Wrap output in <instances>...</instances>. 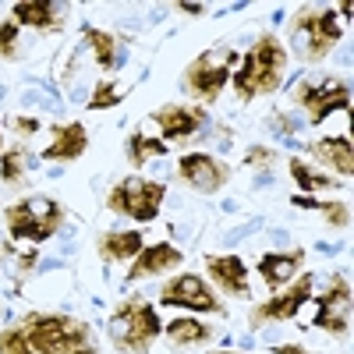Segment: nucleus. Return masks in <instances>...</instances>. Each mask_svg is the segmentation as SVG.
<instances>
[{
    "mask_svg": "<svg viewBox=\"0 0 354 354\" xmlns=\"http://www.w3.org/2000/svg\"><path fill=\"white\" fill-rule=\"evenodd\" d=\"M0 149H4V135H0Z\"/></svg>",
    "mask_w": 354,
    "mask_h": 354,
    "instance_id": "obj_37",
    "label": "nucleus"
},
{
    "mask_svg": "<svg viewBox=\"0 0 354 354\" xmlns=\"http://www.w3.org/2000/svg\"><path fill=\"white\" fill-rule=\"evenodd\" d=\"M344 36L340 15L333 8H301L290 25V43L305 61H322Z\"/></svg>",
    "mask_w": 354,
    "mask_h": 354,
    "instance_id": "obj_5",
    "label": "nucleus"
},
{
    "mask_svg": "<svg viewBox=\"0 0 354 354\" xmlns=\"http://www.w3.org/2000/svg\"><path fill=\"white\" fill-rule=\"evenodd\" d=\"M216 354H241V351H216Z\"/></svg>",
    "mask_w": 354,
    "mask_h": 354,
    "instance_id": "obj_36",
    "label": "nucleus"
},
{
    "mask_svg": "<svg viewBox=\"0 0 354 354\" xmlns=\"http://www.w3.org/2000/svg\"><path fill=\"white\" fill-rule=\"evenodd\" d=\"M234 64H238V50H234V46L223 43V46L205 50V53H198L195 61L185 68V88L192 96L213 103V100H220V93L227 88V82L234 75Z\"/></svg>",
    "mask_w": 354,
    "mask_h": 354,
    "instance_id": "obj_6",
    "label": "nucleus"
},
{
    "mask_svg": "<svg viewBox=\"0 0 354 354\" xmlns=\"http://www.w3.org/2000/svg\"><path fill=\"white\" fill-rule=\"evenodd\" d=\"M142 248L145 245H142V234L138 230H106L103 238L96 241V252L106 262H131Z\"/></svg>",
    "mask_w": 354,
    "mask_h": 354,
    "instance_id": "obj_22",
    "label": "nucleus"
},
{
    "mask_svg": "<svg viewBox=\"0 0 354 354\" xmlns=\"http://www.w3.org/2000/svg\"><path fill=\"white\" fill-rule=\"evenodd\" d=\"M177 174L188 188H195L198 195H216L227 181H230V167L209 153H185L177 160Z\"/></svg>",
    "mask_w": 354,
    "mask_h": 354,
    "instance_id": "obj_12",
    "label": "nucleus"
},
{
    "mask_svg": "<svg viewBox=\"0 0 354 354\" xmlns=\"http://www.w3.org/2000/svg\"><path fill=\"white\" fill-rule=\"evenodd\" d=\"M298 106L308 113V121L319 128L333 110H344L351 106V85L340 82V78H322V82H305L298 88Z\"/></svg>",
    "mask_w": 354,
    "mask_h": 354,
    "instance_id": "obj_10",
    "label": "nucleus"
},
{
    "mask_svg": "<svg viewBox=\"0 0 354 354\" xmlns=\"http://www.w3.org/2000/svg\"><path fill=\"white\" fill-rule=\"evenodd\" d=\"M50 131H53V142L39 153V156L50 160V163H75V160L88 149V131H85V124H78V121L57 124V128H50Z\"/></svg>",
    "mask_w": 354,
    "mask_h": 354,
    "instance_id": "obj_17",
    "label": "nucleus"
},
{
    "mask_svg": "<svg viewBox=\"0 0 354 354\" xmlns=\"http://www.w3.org/2000/svg\"><path fill=\"white\" fill-rule=\"evenodd\" d=\"M283 71H287V46L273 32H266L241 57V68L230 75V85H234V93H238V100L270 96L283 85Z\"/></svg>",
    "mask_w": 354,
    "mask_h": 354,
    "instance_id": "obj_1",
    "label": "nucleus"
},
{
    "mask_svg": "<svg viewBox=\"0 0 354 354\" xmlns=\"http://www.w3.org/2000/svg\"><path fill=\"white\" fill-rule=\"evenodd\" d=\"M305 270V248H287V252H266L259 259V277L273 294L283 290L294 277Z\"/></svg>",
    "mask_w": 354,
    "mask_h": 354,
    "instance_id": "obj_14",
    "label": "nucleus"
},
{
    "mask_svg": "<svg viewBox=\"0 0 354 354\" xmlns=\"http://www.w3.org/2000/svg\"><path fill=\"white\" fill-rule=\"evenodd\" d=\"M0 354H36L32 344H28V337H25V330H21V322L0 333Z\"/></svg>",
    "mask_w": 354,
    "mask_h": 354,
    "instance_id": "obj_28",
    "label": "nucleus"
},
{
    "mask_svg": "<svg viewBox=\"0 0 354 354\" xmlns=\"http://www.w3.org/2000/svg\"><path fill=\"white\" fill-rule=\"evenodd\" d=\"M273 160H277V153H273V149H266V145H252L248 156H245L248 167H273Z\"/></svg>",
    "mask_w": 354,
    "mask_h": 354,
    "instance_id": "obj_30",
    "label": "nucleus"
},
{
    "mask_svg": "<svg viewBox=\"0 0 354 354\" xmlns=\"http://www.w3.org/2000/svg\"><path fill=\"white\" fill-rule=\"evenodd\" d=\"M121 100H124V88H117L113 82L103 78V82H96L93 96L85 100V106H88V110H110V106H117Z\"/></svg>",
    "mask_w": 354,
    "mask_h": 354,
    "instance_id": "obj_27",
    "label": "nucleus"
},
{
    "mask_svg": "<svg viewBox=\"0 0 354 354\" xmlns=\"http://www.w3.org/2000/svg\"><path fill=\"white\" fill-rule=\"evenodd\" d=\"M185 262V252L174 248L170 241H156V245H145L135 259H131V270L128 280H142V277H160L167 270H177Z\"/></svg>",
    "mask_w": 354,
    "mask_h": 354,
    "instance_id": "obj_16",
    "label": "nucleus"
},
{
    "mask_svg": "<svg viewBox=\"0 0 354 354\" xmlns=\"http://www.w3.org/2000/svg\"><path fill=\"white\" fill-rule=\"evenodd\" d=\"M177 8H181L185 15H205V8H202V4H177Z\"/></svg>",
    "mask_w": 354,
    "mask_h": 354,
    "instance_id": "obj_34",
    "label": "nucleus"
},
{
    "mask_svg": "<svg viewBox=\"0 0 354 354\" xmlns=\"http://www.w3.org/2000/svg\"><path fill=\"white\" fill-rule=\"evenodd\" d=\"M163 333L170 337V344L177 347H198V344H209L216 337V330L209 326V322H202L198 315H181V319H170L163 322Z\"/></svg>",
    "mask_w": 354,
    "mask_h": 354,
    "instance_id": "obj_21",
    "label": "nucleus"
},
{
    "mask_svg": "<svg viewBox=\"0 0 354 354\" xmlns=\"http://www.w3.org/2000/svg\"><path fill=\"white\" fill-rule=\"evenodd\" d=\"M167 198L163 181H149V177H124L121 185H113L106 195V205L121 216H131L138 223H153L160 216V205Z\"/></svg>",
    "mask_w": 354,
    "mask_h": 354,
    "instance_id": "obj_7",
    "label": "nucleus"
},
{
    "mask_svg": "<svg viewBox=\"0 0 354 354\" xmlns=\"http://www.w3.org/2000/svg\"><path fill=\"white\" fill-rule=\"evenodd\" d=\"M32 156H25L21 145H15V149H8L4 156H0V181L4 185H18L21 177H25V167Z\"/></svg>",
    "mask_w": 354,
    "mask_h": 354,
    "instance_id": "obj_26",
    "label": "nucleus"
},
{
    "mask_svg": "<svg viewBox=\"0 0 354 354\" xmlns=\"http://www.w3.org/2000/svg\"><path fill=\"white\" fill-rule=\"evenodd\" d=\"M11 18H15L18 25L39 28V32H53V28L64 25L61 4H50V0H21V4L11 8Z\"/></svg>",
    "mask_w": 354,
    "mask_h": 354,
    "instance_id": "obj_20",
    "label": "nucleus"
},
{
    "mask_svg": "<svg viewBox=\"0 0 354 354\" xmlns=\"http://www.w3.org/2000/svg\"><path fill=\"white\" fill-rule=\"evenodd\" d=\"M21 330L36 354H96L93 326L75 315L32 312L21 319Z\"/></svg>",
    "mask_w": 354,
    "mask_h": 354,
    "instance_id": "obj_2",
    "label": "nucleus"
},
{
    "mask_svg": "<svg viewBox=\"0 0 354 354\" xmlns=\"http://www.w3.org/2000/svg\"><path fill=\"white\" fill-rule=\"evenodd\" d=\"M18 21L15 18H8V21H0V57L4 61H15L18 57Z\"/></svg>",
    "mask_w": 354,
    "mask_h": 354,
    "instance_id": "obj_29",
    "label": "nucleus"
},
{
    "mask_svg": "<svg viewBox=\"0 0 354 354\" xmlns=\"http://www.w3.org/2000/svg\"><path fill=\"white\" fill-rule=\"evenodd\" d=\"M205 273L209 280L230 294V298H248L252 287H248V266L238 255H205Z\"/></svg>",
    "mask_w": 354,
    "mask_h": 354,
    "instance_id": "obj_15",
    "label": "nucleus"
},
{
    "mask_svg": "<svg viewBox=\"0 0 354 354\" xmlns=\"http://www.w3.org/2000/svg\"><path fill=\"white\" fill-rule=\"evenodd\" d=\"M290 181L298 185L305 195H319V192H330V188H340L330 174H322V170H315V167H308L301 156H290Z\"/></svg>",
    "mask_w": 354,
    "mask_h": 354,
    "instance_id": "obj_23",
    "label": "nucleus"
},
{
    "mask_svg": "<svg viewBox=\"0 0 354 354\" xmlns=\"http://www.w3.org/2000/svg\"><path fill=\"white\" fill-rule=\"evenodd\" d=\"M312 290H315V273H298L283 290H277L273 298H266L262 305L252 308L248 322L252 326H266V322H283V319H294L308 301H312Z\"/></svg>",
    "mask_w": 354,
    "mask_h": 354,
    "instance_id": "obj_8",
    "label": "nucleus"
},
{
    "mask_svg": "<svg viewBox=\"0 0 354 354\" xmlns=\"http://www.w3.org/2000/svg\"><path fill=\"white\" fill-rule=\"evenodd\" d=\"M270 124H273V131H277V135H294V131H298V128H301V124H298V121H294V117H290V113H277V117H273V121H270Z\"/></svg>",
    "mask_w": 354,
    "mask_h": 354,
    "instance_id": "obj_31",
    "label": "nucleus"
},
{
    "mask_svg": "<svg viewBox=\"0 0 354 354\" xmlns=\"http://www.w3.org/2000/svg\"><path fill=\"white\" fill-rule=\"evenodd\" d=\"M8 255H11V245H8V241H0V266L8 262Z\"/></svg>",
    "mask_w": 354,
    "mask_h": 354,
    "instance_id": "obj_35",
    "label": "nucleus"
},
{
    "mask_svg": "<svg viewBox=\"0 0 354 354\" xmlns=\"http://www.w3.org/2000/svg\"><path fill=\"white\" fill-rule=\"evenodd\" d=\"M167 153H170V145L163 138L142 135V131L128 135V160H131V167H142V163H149L156 156H167Z\"/></svg>",
    "mask_w": 354,
    "mask_h": 354,
    "instance_id": "obj_24",
    "label": "nucleus"
},
{
    "mask_svg": "<svg viewBox=\"0 0 354 354\" xmlns=\"http://www.w3.org/2000/svg\"><path fill=\"white\" fill-rule=\"evenodd\" d=\"M11 128H15L18 135H36V131H39V121H36V117H15Z\"/></svg>",
    "mask_w": 354,
    "mask_h": 354,
    "instance_id": "obj_32",
    "label": "nucleus"
},
{
    "mask_svg": "<svg viewBox=\"0 0 354 354\" xmlns=\"http://www.w3.org/2000/svg\"><path fill=\"white\" fill-rule=\"evenodd\" d=\"M298 209H315V213H322L326 216V223H333V227H347L351 223V209L344 202H322V198H315V195H294L290 198Z\"/></svg>",
    "mask_w": 354,
    "mask_h": 354,
    "instance_id": "obj_25",
    "label": "nucleus"
},
{
    "mask_svg": "<svg viewBox=\"0 0 354 354\" xmlns=\"http://www.w3.org/2000/svg\"><path fill=\"white\" fill-rule=\"evenodd\" d=\"M110 344L117 351H124V354H145L156 337L163 333V322L156 315V308L149 301H142V298H128L113 308L110 315Z\"/></svg>",
    "mask_w": 354,
    "mask_h": 354,
    "instance_id": "obj_3",
    "label": "nucleus"
},
{
    "mask_svg": "<svg viewBox=\"0 0 354 354\" xmlns=\"http://www.w3.org/2000/svg\"><path fill=\"white\" fill-rule=\"evenodd\" d=\"M82 43L93 50V57H96V64L103 68V71H117L124 64V43L117 39L113 32H106V28H96V25H85L82 28Z\"/></svg>",
    "mask_w": 354,
    "mask_h": 354,
    "instance_id": "obj_19",
    "label": "nucleus"
},
{
    "mask_svg": "<svg viewBox=\"0 0 354 354\" xmlns=\"http://www.w3.org/2000/svg\"><path fill=\"white\" fill-rule=\"evenodd\" d=\"M4 223L15 241H50L64 227V205H57L53 198H43V195H32L8 205Z\"/></svg>",
    "mask_w": 354,
    "mask_h": 354,
    "instance_id": "obj_4",
    "label": "nucleus"
},
{
    "mask_svg": "<svg viewBox=\"0 0 354 354\" xmlns=\"http://www.w3.org/2000/svg\"><path fill=\"white\" fill-rule=\"evenodd\" d=\"M312 326L326 330L333 337L347 333V326H351V283H347V277H340V273L330 277V290L322 298H315Z\"/></svg>",
    "mask_w": 354,
    "mask_h": 354,
    "instance_id": "obj_11",
    "label": "nucleus"
},
{
    "mask_svg": "<svg viewBox=\"0 0 354 354\" xmlns=\"http://www.w3.org/2000/svg\"><path fill=\"white\" fill-rule=\"evenodd\" d=\"M160 301H163L167 308H188V312H195V315H198V312H202V315H220V312H223L216 290L205 283L202 277H195V273H181V277L167 280L163 290H160Z\"/></svg>",
    "mask_w": 354,
    "mask_h": 354,
    "instance_id": "obj_9",
    "label": "nucleus"
},
{
    "mask_svg": "<svg viewBox=\"0 0 354 354\" xmlns=\"http://www.w3.org/2000/svg\"><path fill=\"white\" fill-rule=\"evenodd\" d=\"M308 156H312V163L330 167L340 177H351L354 174V149H351V138L347 135H326V138L312 142L308 145Z\"/></svg>",
    "mask_w": 354,
    "mask_h": 354,
    "instance_id": "obj_18",
    "label": "nucleus"
},
{
    "mask_svg": "<svg viewBox=\"0 0 354 354\" xmlns=\"http://www.w3.org/2000/svg\"><path fill=\"white\" fill-rule=\"evenodd\" d=\"M153 121L160 124L163 142H185L192 138L202 124H205V110L202 106H185V103H167L160 110H153Z\"/></svg>",
    "mask_w": 354,
    "mask_h": 354,
    "instance_id": "obj_13",
    "label": "nucleus"
},
{
    "mask_svg": "<svg viewBox=\"0 0 354 354\" xmlns=\"http://www.w3.org/2000/svg\"><path fill=\"white\" fill-rule=\"evenodd\" d=\"M277 354H315V351H308V347H301V344H280Z\"/></svg>",
    "mask_w": 354,
    "mask_h": 354,
    "instance_id": "obj_33",
    "label": "nucleus"
}]
</instances>
